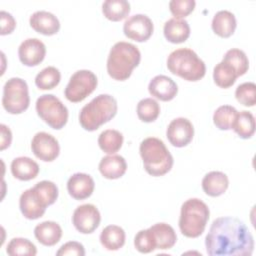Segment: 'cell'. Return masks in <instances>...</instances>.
Returning <instances> with one entry per match:
<instances>
[{
  "instance_id": "52a82bcc",
  "label": "cell",
  "mask_w": 256,
  "mask_h": 256,
  "mask_svg": "<svg viewBox=\"0 0 256 256\" xmlns=\"http://www.w3.org/2000/svg\"><path fill=\"white\" fill-rule=\"evenodd\" d=\"M38 116L51 128L60 130L68 121V109L59 98L53 94L41 95L36 101Z\"/></svg>"
},
{
  "instance_id": "6da1fadb",
  "label": "cell",
  "mask_w": 256,
  "mask_h": 256,
  "mask_svg": "<svg viewBox=\"0 0 256 256\" xmlns=\"http://www.w3.org/2000/svg\"><path fill=\"white\" fill-rule=\"evenodd\" d=\"M210 256H250L254 238L244 222L235 217L216 218L205 238Z\"/></svg>"
},
{
  "instance_id": "f35d334b",
  "label": "cell",
  "mask_w": 256,
  "mask_h": 256,
  "mask_svg": "<svg viewBox=\"0 0 256 256\" xmlns=\"http://www.w3.org/2000/svg\"><path fill=\"white\" fill-rule=\"evenodd\" d=\"M195 5L194 0H172L169 2V9L174 18L182 19L194 10Z\"/></svg>"
},
{
  "instance_id": "7402d4cb",
  "label": "cell",
  "mask_w": 256,
  "mask_h": 256,
  "mask_svg": "<svg viewBox=\"0 0 256 256\" xmlns=\"http://www.w3.org/2000/svg\"><path fill=\"white\" fill-rule=\"evenodd\" d=\"M34 235L39 243L44 246L57 244L62 237L60 225L54 221H44L34 228Z\"/></svg>"
},
{
  "instance_id": "8992f818",
  "label": "cell",
  "mask_w": 256,
  "mask_h": 256,
  "mask_svg": "<svg viewBox=\"0 0 256 256\" xmlns=\"http://www.w3.org/2000/svg\"><path fill=\"white\" fill-rule=\"evenodd\" d=\"M209 215V208L202 200L198 198L186 200L181 206L179 217L181 233L188 238L199 237L206 228Z\"/></svg>"
},
{
  "instance_id": "8fae6325",
  "label": "cell",
  "mask_w": 256,
  "mask_h": 256,
  "mask_svg": "<svg viewBox=\"0 0 256 256\" xmlns=\"http://www.w3.org/2000/svg\"><path fill=\"white\" fill-rule=\"evenodd\" d=\"M31 150L38 159L44 162H52L58 157L60 146L57 139L51 134L38 132L31 141Z\"/></svg>"
},
{
  "instance_id": "ba28073f",
  "label": "cell",
  "mask_w": 256,
  "mask_h": 256,
  "mask_svg": "<svg viewBox=\"0 0 256 256\" xmlns=\"http://www.w3.org/2000/svg\"><path fill=\"white\" fill-rule=\"evenodd\" d=\"M29 104L30 97L26 81L18 77L7 80L3 87V108L10 114H20L27 110Z\"/></svg>"
},
{
  "instance_id": "5bb4252c",
  "label": "cell",
  "mask_w": 256,
  "mask_h": 256,
  "mask_svg": "<svg viewBox=\"0 0 256 256\" xmlns=\"http://www.w3.org/2000/svg\"><path fill=\"white\" fill-rule=\"evenodd\" d=\"M46 46L37 38L24 40L18 48V56L22 64L28 67L39 65L45 58Z\"/></svg>"
},
{
  "instance_id": "3957f363",
  "label": "cell",
  "mask_w": 256,
  "mask_h": 256,
  "mask_svg": "<svg viewBox=\"0 0 256 256\" xmlns=\"http://www.w3.org/2000/svg\"><path fill=\"white\" fill-rule=\"evenodd\" d=\"M140 156L145 171L152 176L158 177L168 173L174 163L173 156L164 142L156 137H148L140 143Z\"/></svg>"
},
{
  "instance_id": "836d02e7",
  "label": "cell",
  "mask_w": 256,
  "mask_h": 256,
  "mask_svg": "<svg viewBox=\"0 0 256 256\" xmlns=\"http://www.w3.org/2000/svg\"><path fill=\"white\" fill-rule=\"evenodd\" d=\"M160 114V106L153 98H144L137 104V116L146 123L155 121Z\"/></svg>"
},
{
  "instance_id": "ac0fdd59",
  "label": "cell",
  "mask_w": 256,
  "mask_h": 256,
  "mask_svg": "<svg viewBox=\"0 0 256 256\" xmlns=\"http://www.w3.org/2000/svg\"><path fill=\"white\" fill-rule=\"evenodd\" d=\"M29 23L36 32L46 36L54 35L60 29L58 18L48 11H36L30 16Z\"/></svg>"
},
{
  "instance_id": "4316f807",
  "label": "cell",
  "mask_w": 256,
  "mask_h": 256,
  "mask_svg": "<svg viewBox=\"0 0 256 256\" xmlns=\"http://www.w3.org/2000/svg\"><path fill=\"white\" fill-rule=\"evenodd\" d=\"M102 12L110 21H120L130 13V3L126 0H106L102 4Z\"/></svg>"
},
{
  "instance_id": "74e56055",
  "label": "cell",
  "mask_w": 256,
  "mask_h": 256,
  "mask_svg": "<svg viewBox=\"0 0 256 256\" xmlns=\"http://www.w3.org/2000/svg\"><path fill=\"white\" fill-rule=\"evenodd\" d=\"M134 245H135V248L140 253H150L156 249L155 243L149 228L145 230H140L135 235Z\"/></svg>"
},
{
  "instance_id": "ffe728a7",
  "label": "cell",
  "mask_w": 256,
  "mask_h": 256,
  "mask_svg": "<svg viewBox=\"0 0 256 256\" xmlns=\"http://www.w3.org/2000/svg\"><path fill=\"white\" fill-rule=\"evenodd\" d=\"M163 33L169 42L174 44L183 43L190 36V26L184 19L171 18L165 22Z\"/></svg>"
},
{
  "instance_id": "603a6c76",
  "label": "cell",
  "mask_w": 256,
  "mask_h": 256,
  "mask_svg": "<svg viewBox=\"0 0 256 256\" xmlns=\"http://www.w3.org/2000/svg\"><path fill=\"white\" fill-rule=\"evenodd\" d=\"M156 249L166 250L172 248L176 241V232L172 226L167 223H156L150 228Z\"/></svg>"
},
{
  "instance_id": "5b68a950",
  "label": "cell",
  "mask_w": 256,
  "mask_h": 256,
  "mask_svg": "<svg viewBox=\"0 0 256 256\" xmlns=\"http://www.w3.org/2000/svg\"><path fill=\"white\" fill-rule=\"evenodd\" d=\"M169 71L187 81H198L206 73L203 60L189 48H180L171 52L167 58Z\"/></svg>"
},
{
  "instance_id": "484cf974",
  "label": "cell",
  "mask_w": 256,
  "mask_h": 256,
  "mask_svg": "<svg viewBox=\"0 0 256 256\" xmlns=\"http://www.w3.org/2000/svg\"><path fill=\"white\" fill-rule=\"evenodd\" d=\"M125 232L117 225L106 226L100 234V242L102 246L109 251L119 250L125 244Z\"/></svg>"
},
{
  "instance_id": "b9f144b4",
  "label": "cell",
  "mask_w": 256,
  "mask_h": 256,
  "mask_svg": "<svg viewBox=\"0 0 256 256\" xmlns=\"http://www.w3.org/2000/svg\"><path fill=\"white\" fill-rule=\"evenodd\" d=\"M0 128H1V147L0 148H1V150H4L7 147H9L11 144L12 133H11L10 129L4 124H1Z\"/></svg>"
},
{
  "instance_id": "2e32d148",
  "label": "cell",
  "mask_w": 256,
  "mask_h": 256,
  "mask_svg": "<svg viewBox=\"0 0 256 256\" xmlns=\"http://www.w3.org/2000/svg\"><path fill=\"white\" fill-rule=\"evenodd\" d=\"M94 188L95 183L93 178L86 173H75L67 182L68 193L76 200H84L90 197Z\"/></svg>"
},
{
  "instance_id": "7a4b0ae2",
  "label": "cell",
  "mask_w": 256,
  "mask_h": 256,
  "mask_svg": "<svg viewBox=\"0 0 256 256\" xmlns=\"http://www.w3.org/2000/svg\"><path fill=\"white\" fill-rule=\"evenodd\" d=\"M141 60L139 49L132 43L120 41L110 49L107 59L109 76L118 81L127 80Z\"/></svg>"
},
{
  "instance_id": "ab89813d",
  "label": "cell",
  "mask_w": 256,
  "mask_h": 256,
  "mask_svg": "<svg viewBox=\"0 0 256 256\" xmlns=\"http://www.w3.org/2000/svg\"><path fill=\"white\" fill-rule=\"evenodd\" d=\"M58 256L62 255H76V256H84L85 250L81 243L76 241H69L65 244H63L60 249L56 252Z\"/></svg>"
},
{
  "instance_id": "7c38bea8",
  "label": "cell",
  "mask_w": 256,
  "mask_h": 256,
  "mask_svg": "<svg viewBox=\"0 0 256 256\" xmlns=\"http://www.w3.org/2000/svg\"><path fill=\"white\" fill-rule=\"evenodd\" d=\"M154 30L152 20L144 14L130 16L123 25V32L126 37L137 42L147 41Z\"/></svg>"
},
{
  "instance_id": "9a60e30c",
  "label": "cell",
  "mask_w": 256,
  "mask_h": 256,
  "mask_svg": "<svg viewBox=\"0 0 256 256\" xmlns=\"http://www.w3.org/2000/svg\"><path fill=\"white\" fill-rule=\"evenodd\" d=\"M19 207L23 216L29 220H35L42 217L47 208L33 187L25 190L21 194Z\"/></svg>"
},
{
  "instance_id": "f546056e",
  "label": "cell",
  "mask_w": 256,
  "mask_h": 256,
  "mask_svg": "<svg viewBox=\"0 0 256 256\" xmlns=\"http://www.w3.org/2000/svg\"><path fill=\"white\" fill-rule=\"evenodd\" d=\"M237 78L238 75L235 69L224 61H221L214 67L213 79L215 84L221 88L231 87Z\"/></svg>"
},
{
  "instance_id": "44dd1931",
  "label": "cell",
  "mask_w": 256,
  "mask_h": 256,
  "mask_svg": "<svg viewBox=\"0 0 256 256\" xmlns=\"http://www.w3.org/2000/svg\"><path fill=\"white\" fill-rule=\"evenodd\" d=\"M203 191L211 197H218L227 190L229 180L225 173L221 171H211L202 179Z\"/></svg>"
},
{
  "instance_id": "83f0119b",
  "label": "cell",
  "mask_w": 256,
  "mask_h": 256,
  "mask_svg": "<svg viewBox=\"0 0 256 256\" xmlns=\"http://www.w3.org/2000/svg\"><path fill=\"white\" fill-rule=\"evenodd\" d=\"M232 129L242 139H249L255 132V118L249 111L237 112Z\"/></svg>"
},
{
  "instance_id": "d4e9b609",
  "label": "cell",
  "mask_w": 256,
  "mask_h": 256,
  "mask_svg": "<svg viewBox=\"0 0 256 256\" xmlns=\"http://www.w3.org/2000/svg\"><path fill=\"white\" fill-rule=\"evenodd\" d=\"M237 26L234 14L228 10L218 11L212 19V30L215 34L222 38L230 37Z\"/></svg>"
},
{
  "instance_id": "8d00e7d4",
  "label": "cell",
  "mask_w": 256,
  "mask_h": 256,
  "mask_svg": "<svg viewBox=\"0 0 256 256\" xmlns=\"http://www.w3.org/2000/svg\"><path fill=\"white\" fill-rule=\"evenodd\" d=\"M237 101L247 107H252L256 103V85L253 82L240 84L235 90Z\"/></svg>"
},
{
  "instance_id": "d6986e66",
  "label": "cell",
  "mask_w": 256,
  "mask_h": 256,
  "mask_svg": "<svg viewBox=\"0 0 256 256\" xmlns=\"http://www.w3.org/2000/svg\"><path fill=\"white\" fill-rule=\"evenodd\" d=\"M126 170V160L120 155L105 156L99 163V171L106 179H118L125 174Z\"/></svg>"
},
{
  "instance_id": "4fadbf2b",
  "label": "cell",
  "mask_w": 256,
  "mask_h": 256,
  "mask_svg": "<svg viewBox=\"0 0 256 256\" xmlns=\"http://www.w3.org/2000/svg\"><path fill=\"white\" fill-rule=\"evenodd\" d=\"M168 141L175 147L187 146L193 139L194 127L192 123L183 117L172 120L166 131Z\"/></svg>"
},
{
  "instance_id": "d6a6232c",
  "label": "cell",
  "mask_w": 256,
  "mask_h": 256,
  "mask_svg": "<svg viewBox=\"0 0 256 256\" xmlns=\"http://www.w3.org/2000/svg\"><path fill=\"white\" fill-rule=\"evenodd\" d=\"M222 61L230 64L235 69L238 77L244 75L249 68V60L245 52L237 48L228 50L225 53Z\"/></svg>"
},
{
  "instance_id": "e0dca14e",
  "label": "cell",
  "mask_w": 256,
  "mask_h": 256,
  "mask_svg": "<svg viewBox=\"0 0 256 256\" xmlns=\"http://www.w3.org/2000/svg\"><path fill=\"white\" fill-rule=\"evenodd\" d=\"M148 91L153 97L161 101H170L177 95L178 87L170 77L157 75L149 82Z\"/></svg>"
},
{
  "instance_id": "f1b7e54d",
  "label": "cell",
  "mask_w": 256,
  "mask_h": 256,
  "mask_svg": "<svg viewBox=\"0 0 256 256\" xmlns=\"http://www.w3.org/2000/svg\"><path fill=\"white\" fill-rule=\"evenodd\" d=\"M123 135L118 130H104L98 137V145L102 151L107 154H115L120 150L123 144Z\"/></svg>"
},
{
  "instance_id": "30bf717a",
  "label": "cell",
  "mask_w": 256,
  "mask_h": 256,
  "mask_svg": "<svg viewBox=\"0 0 256 256\" xmlns=\"http://www.w3.org/2000/svg\"><path fill=\"white\" fill-rule=\"evenodd\" d=\"M101 221L99 210L93 204H83L78 206L72 216V223L75 229L82 234L94 232Z\"/></svg>"
},
{
  "instance_id": "9c48e42d",
  "label": "cell",
  "mask_w": 256,
  "mask_h": 256,
  "mask_svg": "<svg viewBox=\"0 0 256 256\" xmlns=\"http://www.w3.org/2000/svg\"><path fill=\"white\" fill-rule=\"evenodd\" d=\"M96 75L90 70H78L71 77L64 94L68 101L77 103L83 101L97 87Z\"/></svg>"
},
{
  "instance_id": "e575fe53",
  "label": "cell",
  "mask_w": 256,
  "mask_h": 256,
  "mask_svg": "<svg viewBox=\"0 0 256 256\" xmlns=\"http://www.w3.org/2000/svg\"><path fill=\"white\" fill-rule=\"evenodd\" d=\"M6 252L11 256H34L37 254L36 246L28 239L13 238L7 245Z\"/></svg>"
},
{
  "instance_id": "60d3db41",
  "label": "cell",
  "mask_w": 256,
  "mask_h": 256,
  "mask_svg": "<svg viewBox=\"0 0 256 256\" xmlns=\"http://www.w3.org/2000/svg\"><path fill=\"white\" fill-rule=\"evenodd\" d=\"M0 16H1V32H0L1 35H7L12 33L16 27V21L14 17L6 11H1Z\"/></svg>"
},
{
  "instance_id": "277c9868",
  "label": "cell",
  "mask_w": 256,
  "mask_h": 256,
  "mask_svg": "<svg viewBox=\"0 0 256 256\" xmlns=\"http://www.w3.org/2000/svg\"><path fill=\"white\" fill-rule=\"evenodd\" d=\"M117 110V101L113 96L100 94L81 109L79 113L80 125L87 131H95L114 118Z\"/></svg>"
},
{
  "instance_id": "cb8c5ba5",
  "label": "cell",
  "mask_w": 256,
  "mask_h": 256,
  "mask_svg": "<svg viewBox=\"0 0 256 256\" xmlns=\"http://www.w3.org/2000/svg\"><path fill=\"white\" fill-rule=\"evenodd\" d=\"M12 175L21 181H29L37 177L39 165L29 157H17L11 162Z\"/></svg>"
},
{
  "instance_id": "1f68e13d",
  "label": "cell",
  "mask_w": 256,
  "mask_h": 256,
  "mask_svg": "<svg viewBox=\"0 0 256 256\" xmlns=\"http://www.w3.org/2000/svg\"><path fill=\"white\" fill-rule=\"evenodd\" d=\"M237 110L230 105L218 107L213 114V123L220 130H230L233 127Z\"/></svg>"
},
{
  "instance_id": "4dcf8cb0",
  "label": "cell",
  "mask_w": 256,
  "mask_h": 256,
  "mask_svg": "<svg viewBox=\"0 0 256 256\" xmlns=\"http://www.w3.org/2000/svg\"><path fill=\"white\" fill-rule=\"evenodd\" d=\"M60 80V71L54 66H48L36 75L35 85L41 90H51L59 84Z\"/></svg>"
},
{
  "instance_id": "d590c367",
  "label": "cell",
  "mask_w": 256,
  "mask_h": 256,
  "mask_svg": "<svg viewBox=\"0 0 256 256\" xmlns=\"http://www.w3.org/2000/svg\"><path fill=\"white\" fill-rule=\"evenodd\" d=\"M33 188L46 207L55 203L58 198V187L52 181H40Z\"/></svg>"
}]
</instances>
